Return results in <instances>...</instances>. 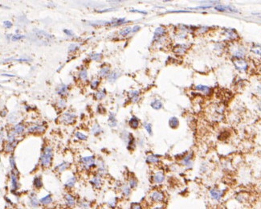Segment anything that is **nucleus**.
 <instances>
[{"mask_svg":"<svg viewBox=\"0 0 261 209\" xmlns=\"http://www.w3.org/2000/svg\"><path fill=\"white\" fill-rule=\"evenodd\" d=\"M67 92H68V87H67V85H62L61 86H59L58 88V90H57V93L60 95L65 94Z\"/></svg>","mask_w":261,"mask_h":209,"instance_id":"obj_35","label":"nucleus"},{"mask_svg":"<svg viewBox=\"0 0 261 209\" xmlns=\"http://www.w3.org/2000/svg\"><path fill=\"white\" fill-rule=\"evenodd\" d=\"M141 29V27L140 26H137V25H136L134 27H133V30H132V33H135L137 31H138Z\"/></svg>","mask_w":261,"mask_h":209,"instance_id":"obj_51","label":"nucleus"},{"mask_svg":"<svg viewBox=\"0 0 261 209\" xmlns=\"http://www.w3.org/2000/svg\"><path fill=\"white\" fill-rule=\"evenodd\" d=\"M215 9L218 11H230V12H238V11L235 9L234 7L227 5L219 4L215 7Z\"/></svg>","mask_w":261,"mask_h":209,"instance_id":"obj_7","label":"nucleus"},{"mask_svg":"<svg viewBox=\"0 0 261 209\" xmlns=\"http://www.w3.org/2000/svg\"><path fill=\"white\" fill-rule=\"evenodd\" d=\"M75 118H76L75 114L71 113H64L63 115L60 117V121L66 124H71L75 121Z\"/></svg>","mask_w":261,"mask_h":209,"instance_id":"obj_5","label":"nucleus"},{"mask_svg":"<svg viewBox=\"0 0 261 209\" xmlns=\"http://www.w3.org/2000/svg\"><path fill=\"white\" fill-rule=\"evenodd\" d=\"M52 196H50V195H48V196H44V198H42L40 200V204L44 205H48L50 204H52Z\"/></svg>","mask_w":261,"mask_h":209,"instance_id":"obj_22","label":"nucleus"},{"mask_svg":"<svg viewBox=\"0 0 261 209\" xmlns=\"http://www.w3.org/2000/svg\"><path fill=\"white\" fill-rule=\"evenodd\" d=\"M129 124L130 125L131 128L137 129L139 126V120L136 117H131V119L129 121Z\"/></svg>","mask_w":261,"mask_h":209,"instance_id":"obj_19","label":"nucleus"},{"mask_svg":"<svg viewBox=\"0 0 261 209\" xmlns=\"http://www.w3.org/2000/svg\"><path fill=\"white\" fill-rule=\"evenodd\" d=\"M76 136H77V138H79L81 140H86L87 139V136H86L85 134L81 133V132H77L76 133Z\"/></svg>","mask_w":261,"mask_h":209,"instance_id":"obj_44","label":"nucleus"},{"mask_svg":"<svg viewBox=\"0 0 261 209\" xmlns=\"http://www.w3.org/2000/svg\"><path fill=\"white\" fill-rule=\"evenodd\" d=\"M151 107L154 109H156V110H158V109H162V103L161 101H159V100H154L153 102H151Z\"/></svg>","mask_w":261,"mask_h":209,"instance_id":"obj_25","label":"nucleus"},{"mask_svg":"<svg viewBox=\"0 0 261 209\" xmlns=\"http://www.w3.org/2000/svg\"><path fill=\"white\" fill-rule=\"evenodd\" d=\"M251 51H252V52L254 54H256V55H258V56H261V47L260 46H256V47H253L251 49Z\"/></svg>","mask_w":261,"mask_h":209,"instance_id":"obj_40","label":"nucleus"},{"mask_svg":"<svg viewBox=\"0 0 261 209\" xmlns=\"http://www.w3.org/2000/svg\"><path fill=\"white\" fill-rule=\"evenodd\" d=\"M91 183L93 184V185H94L95 187H98L100 186V184H101V180H100V178L99 176H95L93 178V179L91 180Z\"/></svg>","mask_w":261,"mask_h":209,"instance_id":"obj_32","label":"nucleus"},{"mask_svg":"<svg viewBox=\"0 0 261 209\" xmlns=\"http://www.w3.org/2000/svg\"><path fill=\"white\" fill-rule=\"evenodd\" d=\"M16 144H17V142H16V141H15V142H13V143H7V144L6 145V147H5V150H6V151L7 152L13 151L14 148L15 147Z\"/></svg>","mask_w":261,"mask_h":209,"instance_id":"obj_30","label":"nucleus"},{"mask_svg":"<svg viewBox=\"0 0 261 209\" xmlns=\"http://www.w3.org/2000/svg\"><path fill=\"white\" fill-rule=\"evenodd\" d=\"M258 109H259V110L261 112V102L259 104V105H258Z\"/></svg>","mask_w":261,"mask_h":209,"instance_id":"obj_57","label":"nucleus"},{"mask_svg":"<svg viewBox=\"0 0 261 209\" xmlns=\"http://www.w3.org/2000/svg\"><path fill=\"white\" fill-rule=\"evenodd\" d=\"M169 125L172 129H176L179 125V121L175 117H172L169 120Z\"/></svg>","mask_w":261,"mask_h":209,"instance_id":"obj_16","label":"nucleus"},{"mask_svg":"<svg viewBox=\"0 0 261 209\" xmlns=\"http://www.w3.org/2000/svg\"><path fill=\"white\" fill-rule=\"evenodd\" d=\"M23 132H24V126L23 125L18 124L15 125L12 133L14 135H19V134H22Z\"/></svg>","mask_w":261,"mask_h":209,"instance_id":"obj_15","label":"nucleus"},{"mask_svg":"<svg viewBox=\"0 0 261 209\" xmlns=\"http://www.w3.org/2000/svg\"><path fill=\"white\" fill-rule=\"evenodd\" d=\"M149 199L153 203L160 204L163 202L165 199V195L161 191H153L149 195Z\"/></svg>","mask_w":261,"mask_h":209,"instance_id":"obj_3","label":"nucleus"},{"mask_svg":"<svg viewBox=\"0 0 261 209\" xmlns=\"http://www.w3.org/2000/svg\"><path fill=\"white\" fill-rule=\"evenodd\" d=\"M3 25H4V27L6 28H11V27H12V23H11V22H10V21H4L3 22Z\"/></svg>","mask_w":261,"mask_h":209,"instance_id":"obj_49","label":"nucleus"},{"mask_svg":"<svg viewBox=\"0 0 261 209\" xmlns=\"http://www.w3.org/2000/svg\"><path fill=\"white\" fill-rule=\"evenodd\" d=\"M65 203L68 205V207H73L76 204V200L74 199V197L70 195V194H67L65 196Z\"/></svg>","mask_w":261,"mask_h":209,"instance_id":"obj_14","label":"nucleus"},{"mask_svg":"<svg viewBox=\"0 0 261 209\" xmlns=\"http://www.w3.org/2000/svg\"><path fill=\"white\" fill-rule=\"evenodd\" d=\"M153 209H164V208L162 206H161V205H158V206L154 207Z\"/></svg>","mask_w":261,"mask_h":209,"instance_id":"obj_56","label":"nucleus"},{"mask_svg":"<svg viewBox=\"0 0 261 209\" xmlns=\"http://www.w3.org/2000/svg\"><path fill=\"white\" fill-rule=\"evenodd\" d=\"M235 68L240 72H245L248 68V64L243 59H236L234 60Z\"/></svg>","mask_w":261,"mask_h":209,"instance_id":"obj_4","label":"nucleus"},{"mask_svg":"<svg viewBox=\"0 0 261 209\" xmlns=\"http://www.w3.org/2000/svg\"><path fill=\"white\" fill-rule=\"evenodd\" d=\"M159 162V159L156 155H149L146 157V163H157Z\"/></svg>","mask_w":261,"mask_h":209,"instance_id":"obj_23","label":"nucleus"},{"mask_svg":"<svg viewBox=\"0 0 261 209\" xmlns=\"http://www.w3.org/2000/svg\"><path fill=\"white\" fill-rule=\"evenodd\" d=\"M63 31H64V33H65L67 36H73V32H72V31H70V30H67V29H65V30H64Z\"/></svg>","mask_w":261,"mask_h":209,"instance_id":"obj_52","label":"nucleus"},{"mask_svg":"<svg viewBox=\"0 0 261 209\" xmlns=\"http://www.w3.org/2000/svg\"><path fill=\"white\" fill-rule=\"evenodd\" d=\"M52 156H53L52 148L51 147H46L44 149V151H43L42 155H41V165L44 167H50L52 164Z\"/></svg>","mask_w":261,"mask_h":209,"instance_id":"obj_1","label":"nucleus"},{"mask_svg":"<svg viewBox=\"0 0 261 209\" xmlns=\"http://www.w3.org/2000/svg\"><path fill=\"white\" fill-rule=\"evenodd\" d=\"M39 203H40V202H39V200L37 199V197L35 196H30V204L32 205L33 208H36V207H38L39 206Z\"/></svg>","mask_w":261,"mask_h":209,"instance_id":"obj_28","label":"nucleus"},{"mask_svg":"<svg viewBox=\"0 0 261 209\" xmlns=\"http://www.w3.org/2000/svg\"><path fill=\"white\" fill-rule=\"evenodd\" d=\"M108 125L111 126V127H115L117 124V119H116V117H115V115L113 114V113H110V115H109V117H108Z\"/></svg>","mask_w":261,"mask_h":209,"instance_id":"obj_21","label":"nucleus"},{"mask_svg":"<svg viewBox=\"0 0 261 209\" xmlns=\"http://www.w3.org/2000/svg\"><path fill=\"white\" fill-rule=\"evenodd\" d=\"M257 92L260 94H261V85H258L257 86Z\"/></svg>","mask_w":261,"mask_h":209,"instance_id":"obj_55","label":"nucleus"},{"mask_svg":"<svg viewBox=\"0 0 261 209\" xmlns=\"http://www.w3.org/2000/svg\"><path fill=\"white\" fill-rule=\"evenodd\" d=\"M233 55L237 59H242V57H243L245 55V48L243 47H238L233 52Z\"/></svg>","mask_w":261,"mask_h":209,"instance_id":"obj_11","label":"nucleus"},{"mask_svg":"<svg viewBox=\"0 0 261 209\" xmlns=\"http://www.w3.org/2000/svg\"><path fill=\"white\" fill-rule=\"evenodd\" d=\"M76 181H77V178L75 176H72L70 178H68V180H67V182L65 183V186L67 187H72L74 185H75V183H76Z\"/></svg>","mask_w":261,"mask_h":209,"instance_id":"obj_29","label":"nucleus"},{"mask_svg":"<svg viewBox=\"0 0 261 209\" xmlns=\"http://www.w3.org/2000/svg\"><path fill=\"white\" fill-rule=\"evenodd\" d=\"M90 57L92 60H93L95 61H99L101 58V54H92L90 55Z\"/></svg>","mask_w":261,"mask_h":209,"instance_id":"obj_43","label":"nucleus"},{"mask_svg":"<svg viewBox=\"0 0 261 209\" xmlns=\"http://www.w3.org/2000/svg\"><path fill=\"white\" fill-rule=\"evenodd\" d=\"M109 70H110V69H109V68H108V67H104V68H102L100 70V72H99L100 76H107V75H108V73H109Z\"/></svg>","mask_w":261,"mask_h":209,"instance_id":"obj_36","label":"nucleus"},{"mask_svg":"<svg viewBox=\"0 0 261 209\" xmlns=\"http://www.w3.org/2000/svg\"><path fill=\"white\" fill-rule=\"evenodd\" d=\"M192 157H193V154L192 153L188 154L187 155L183 157V159L181 161V163L183 165V166H186V167H191L192 164H193Z\"/></svg>","mask_w":261,"mask_h":209,"instance_id":"obj_9","label":"nucleus"},{"mask_svg":"<svg viewBox=\"0 0 261 209\" xmlns=\"http://www.w3.org/2000/svg\"><path fill=\"white\" fill-rule=\"evenodd\" d=\"M69 166H70V163H69L63 162V163H62L59 164L58 166H56L55 169L57 170L59 172H63V171H64L65 170L68 169V167H69Z\"/></svg>","mask_w":261,"mask_h":209,"instance_id":"obj_17","label":"nucleus"},{"mask_svg":"<svg viewBox=\"0 0 261 209\" xmlns=\"http://www.w3.org/2000/svg\"><path fill=\"white\" fill-rule=\"evenodd\" d=\"M46 128L43 125H33L32 127L28 128L29 133H44L45 131Z\"/></svg>","mask_w":261,"mask_h":209,"instance_id":"obj_10","label":"nucleus"},{"mask_svg":"<svg viewBox=\"0 0 261 209\" xmlns=\"http://www.w3.org/2000/svg\"><path fill=\"white\" fill-rule=\"evenodd\" d=\"M144 128L145 129V130L148 132V133L149 135H152L153 133V130H152V125L149 124V123H144Z\"/></svg>","mask_w":261,"mask_h":209,"instance_id":"obj_41","label":"nucleus"},{"mask_svg":"<svg viewBox=\"0 0 261 209\" xmlns=\"http://www.w3.org/2000/svg\"><path fill=\"white\" fill-rule=\"evenodd\" d=\"M77 48H78V46H77V44H71L70 46H69V51H70V52H74V51H75Z\"/></svg>","mask_w":261,"mask_h":209,"instance_id":"obj_50","label":"nucleus"},{"mask_svg":"<svg viewBox=\"0 0 261 209\" xmlns=\"http://www.w3.org/2000/svg\"><path fill=\"white\" fill-rule=\"evenodd\" d=\"M129 186L131 187V188H133V189H134L137 187V179L134 178H131L130 179V181H129Z\"/></svg>","mask_w":261,"mask_h":209,"instance_id":"obj_39","label":"nucleus"},{"mask_svg":"<svg viewBox=\"0 0 261 209\" xmlns=\"http://www.w3.org/2000/svg\"><path fill=\"white\" fill-rule=\"evenodd\" d=\"M122 191L123 195L126 196V197H129L130 196L131 194V187L130 186H128L127 184L123 185L122 187Z\"/></svg>","mask_w":261,"mask_h":209,"instance_id":"obj_24","label":"nucleus"},{"mask_svg":"<svg viewBox=\"0 0 261 209\" xmlns=\"http://www.w3.org/2000/svg\"><path fill=\"white\" fill-rule=\"evenodd\" d=\"M66 105V102L63 99H59L58 102V106L59 108H63Z\"/></svg>","mask_w":261,"mask_h":209,"instance_id":"obj_47","label":"nucleus"},{"mask_svg":"<svg viewBox=\"0 0 261 209\" xmlns=\"http://www.w3.org/2000/svg\"><path fill=\"white\" fill-rule=\"evenodd\" d=\"M226 33L228 35V36H229L231 39H235V38L238 37L237 33L233 29H227V30H226Z\"/></svg>","mask_w":261,"mask_h":209,"instance_id":"obj_33","label":"nucleus"},{"mask_svg":"<svg viewBox=\"0 0 261 209\" xmlns=\"http://www.w3.org/2000/svg\"><path fill=\"white\" fill-rule=\"evenodd\" d=\"M165 33H166V29H165L164 27H157V28L155 29V31H154V36H153V38H154V39H156V38H160V37H162V36H164Z\"/></svg>","mask_w":261,"mask_h":209,"instance_id":"obj_13","label":"nucleus"},{"mask_svg":"<svg viewBox=\"0 0 261 209\" xmlns=\"http://www.w3.org/2000/svg\"><path fill=\"white\" fill-rule=\"evenodd\" d=\"M131 209H142L141 206L138 204H133L132 206V208Z\"/></svg>","mask_w":261,"mask_h":209,"instance_id":"obj_53","label":"nucleus"},{"mask_svg":"<svg viewBox=\"0 0 261 209\" xmlns=\"http://www.w3.org/2000/svg\"><path fill=\"white\" fill-rule=\"evenodd\" d=\"M80 76H81V78L82 80H87L88 79V72H87V70L86 69H82L80 72Z\"/></svg>","mask_w":261,"mask_h":209,"instance_id":"obj_42","label":"nucleus"},{"mask_svg":"<svg viewBox=\"0 0 261 209\" xmlns=\"http://www.w3.org/2000/svg\"><path fill=\"white\" fill-rule=\"evenodd\" d=\"M99 80H93V82L91 83V87H92V89H96L97 87H98V85H99Z\"/></svg>","mask_w":261,"mask_h":209,"instance_id":"obj_46","label":"nucleus"},{"mask_svg":"<svg viewBox=\"0 0 261 209\" xmlns=\"http://www.w3.org/2000/svg\"><path fill=\"white\" fill-rule=\"evenodd\" d=\"M225 194V191L224 190H220L218 188H211L209 191V195L212 200L216 201V202H219Z\"/></svg>","mask_w":261,"mask_h":209,"instance_id":"obj_2","label":"nucleus"},{"mask_svg":"<svg viewBox=\"0 0 261 209\" xmlns=\"http://www.w3.org/2000/svg\"><path fill=\"white\" fill-rule=\"evenodd\" d=\"M81 162L83 165L86 168H89L91 167L94 166L95 159L93 156H87V157H83L81 158Z\"/></svg>","mask_w":261,"mask_h":209,"instance_id":"obj_6","label":"nucleus"},{"mask_svg":"<svg viewBox=\"0 0 261 209\" xmlns=\"http://www.w3.org/2000/svg\"><path fill=\"white\" fill-rule=\"evenodd\" d=\"M11 188L13 190H17L19 188L18 178H17V175L14 172H12L11 174Z\"/></svg>","mask_w":261,"mask_h":209,"instance_id":"obj_12","label":"nucleus"},{"mask_svg":"<svg viewBox=\"0 0 261 209\" xmlns=\"http://www.w3.org/2000/svg\"><path fill=\"white\" fill-rule=\"evenodd\" d=\"M105 90L103 89V90H100V91H98L96 95H95V97L97 99V100H101V99H103L104 97H105Z\"/></svg>","mask_w":261,"mask_h":209,"instance_id":"obj_38","label":"nucleus"},{"mask_svg":"<svg viewBox=\"0 0 261 209\" xmlns=\"http://www.w3.org/2000/svg\"><path fill=\"white\" fill-rule=\"evenodd\" d=\"M196 89L198 90V91H201V92H203L204 94H209L211 93V89L210 88V87H208L207 85H197L196 87Z\"/></svg>","mask_w":261,"mask_h":209,"instance_id":"obj_18","label":"nucleus"},{"mask_svg":"<svg viewBox=\"0 0 261 209\" xmlns=\"http://www.w3.org/2000/svg\"><path fill=\"white\" fill-rule=\"evenodd\" d=\"M139 91L134 90V91H131V92H130V93H129V96H130V99L132 100V102H136L138 101V96H139Z\"/></svg>","mask_w":261,"mask_h":209,"instance_id":"obj_20","label":"nucleus"},{"mask_svg":"<svg viewBox=\"0 0 261 209\" xmlns=\"http://www.w3.org/2000/svg\"><path fill=\"white\" fill-rule=\"evenodd\" d=\"M131 11H133V12H138V13L146 14L145 11H137V10H131Z\"/></svg>","mask_w":261,"mask_h":209,"instance_id":"obj_54","label":"nucleus"},{"mask_svg":"<svg viewBox=\"0 0 261 209\" xmlns=\"http://www.w3.org/2000/svg\"><path fill=\"white\" fill-rule=\"evenodd\" d=\"M120 74L117 72H113L112 73L108 74V80L109 82H114L115 80H117V78L119 77Z\"/></svg>","mask_w":261,"mask_h":209,"instance_id":"obj_26","label":"nucleus"},{"mask_svg":"<svg viewBox=\"0 0 261 209\" xmlns=\"http://www.w3.org/2000/svg\"><path fill=\"white\" fill-rule=\"evenodd\" d=\"M23 38H24V36H22V35H15V36H12L11 40H13V41H16V40H21Z\"/></svg>","mask_w":261,"mask_h":209,"instance_id":"obj_48","label":"nucleus"},{"mask_svg":"<svg viewBox=\"0 0 261 209\" xmlns=\"http://www.w3.org/2000/svg\"><path fill=\"white\" fill-rule=\"evenodd\" d=\"M10 163H11V167H12V169H16V166H15V158L13 156L10 157Z\"/></svg>","mask_w":261,"mask_h":209,"instance_id":"obj_45","label":"nucleus"},{"mask_svg":"<svg viewBox=\"0 0 261 209\" xmlns=\"http://www.w3.org/2000/svg\"><path fill=\"white\" fill-rule=\"evenodd\" d=\"M101 131H102V129H100V127L98 125H94V126L93 127V129H92V133L93 134H94V135H97V134H99L100 133H101Z\"/></svg>","mask_w":261,"mask_h":209,"instance_id":"obj_37","label":"nucleus"},{"mask_svg":"<svg viewBox=\"0 0 261 209\" xmlns=\"http://www.w3.org/2000/svg\"><path fill=\"white\" fill-rule=\"evenodd\" d=\"M34 185L37 189H40L41 187H43V182H42V179L40 177H36L34 179Z\"/></svg>","mask_w":261,"mask_h":209,"instance_id":"obj_31","label":"nucleus"},{"mask_svg":"<svg viewBox=\"0 0 261 209\" xmlns=\"http://www.w3.org/2000/svg\"><path fill=\"white\" fill-rule=\"evenodd\" d=\"M132 30H133V28L130 27H127L126 28H123L122 30L119 31V35H121L122 36H128L129 34L132 33Z\"/></svg>","mask_w":261,"mask_h":209,"instance_id":"obj_27","label":"nucleus"},{"mask_svg":"<svg viewBox=\"0 0 261 209\" xmlns=\"http://www.w3.org/2000/svg\"><path fill=\"white\" fill-rule=\"evenodd\" d=\"M164 180H165V174L162 171H158L153 174V182L159 184V183H162V182H164Z\"/></svg>","mask_w":261,"mask_h":209,"instance_id":"obj_8","label":"nucleus"},{"mask_svg":"<svg viewBox=\"0 0 261 209\" xmlns=\"http://www.w3.org/2000/svg\"><path fill=\"white\" fill-rule=\"evenodd\" d=\"M186 46L184 44H180V45H178L177 47L175 48V52L178 54H182V53H184L185 52H186Z\"/></svg>","mask_w":261,"mask_h":209,"instance_id":"obj_34","label":"nucleus"}]
</instances>
